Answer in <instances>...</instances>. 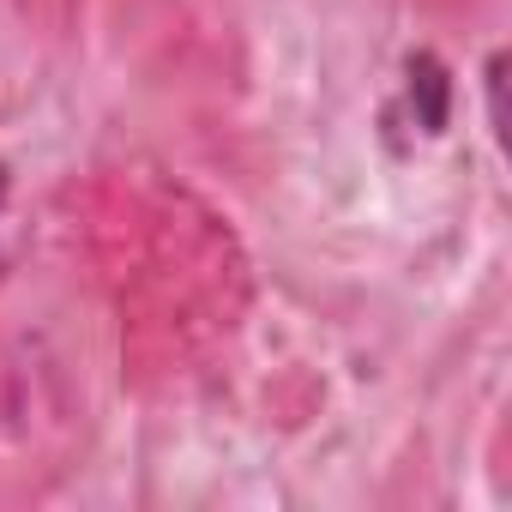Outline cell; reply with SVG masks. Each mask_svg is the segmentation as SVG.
I'll use <instances>...</instances> for the list:
<instances>
[{
  "mask_svg": "<svg viewBox=\"0 0 512 512\" xmlns=\"http://www.w3.org/2000/svg\"><path fill=\"white\" fill-rule=\"evenodd\" d=\"M0 199H7V163H0Z\"/></svg>",
  "mask_w": 512,
  "mask_h": 512,
  "instance_id": "1",
  "label": "cell"
}]
</instances>
